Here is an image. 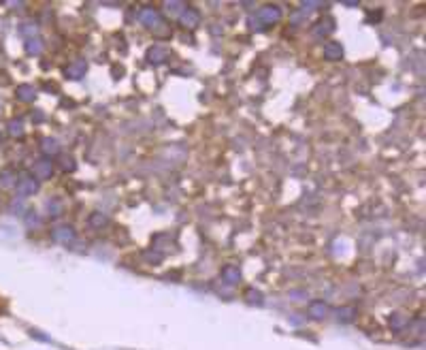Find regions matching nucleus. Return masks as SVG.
I'll return each mask as SVG.
<instances>
[{"label": "nucleus", "mask_w": 426, "mask_h": 350, "mask_svg": "<svg viewBox=\"0 0 426 350\" xmlns=\"http://www.w3.org/2000/svg\"><path fill=\"white\" fill-rule=\"evenodd\" d=\"M324 58L330 60V62H337V60L343 58V45L337 41H328L324 45Z\"/></svg>", "instance_id": "nucleus-8"}, {"label": "nucleus", "mask_w": 426, "mask_h": 350, "mask_svg": "<svg viewBox=\"0 0 426 350\" xmlns=\"http://www.w3.org/2000/svg\"><path fill=\"white\" fill-rule=\"evenodd\" d=\"M60 169H62V171H66V173H69V171L73 173V171L77 169L75 158H73V156H66V158H62V162H60Z\"/></svg>", "instance_id": "nucleus-21"}, {"label": "nucleus", "mask_w": 426, "mask_h": 350, "mask_svg": "<svg viewBox=\"0 0 426 350\" xmlns=\"http://www.w3.org/2000/svg\"><path fill=\"white\" fill-rule=\"evenodd\" d=\"M88 224L92 226V229H102V226L109 224V216L107 214H100V212H94V214H90Z\"/></svg>", "instance_id": "nucleus-18"}, {"label": "nucleus", "mask_w": 426, "mask_h": 350, "mask_svg": "<svg viewBox=\"0 0 426 350\" xmlns=\"http://www.w3.org/2000/svg\"><path fill=\"white\" fill-rule=\"evenodd\" d=\"M390 324L394 329H403L405 324H407V318H403L401 314H394V318H390Z\"/></svg>", "instance_id": "nucleus-24"}, {"label": "nucleus", "mask_w": 426, "mask_h": 350, "mask_svg": "<svg viewBox=\"0 0 426 350\" xmlns=\"http://www.w3.org/2000/svg\"><path fill=\"white\" fill-rule=\"evenodd\" d=\"M22 210H24L22 199H20V203H17V199H13V203H11V212H22Z\"/></svg>", "instance_id": "nucleus-27"}, {"label": "nucleus", "mask_w": 426, "mask_h": 350, "mask_svg": "<svg viewBox=\"0 0 426 350\" xmlns=\"http://www.w3.org/2000/svg\"><path fill=\"white\" fill-rule=\"evenodd\" d=\"M85 73H88V64H85V60H75V62H71L64 69V75L69 79H75V81L85 77Z\"/></svg>", "instance_id": "nucleus-7"}, {"label": "nucleus", "mask_w": 426, "mask_h": 350, "mask_svg": "<svg viewBox=\"0 0 426 350\" xmlns=\"http://www.w3.org/2000/svg\"><path fill=\"white\" fill-rule=\"evenodd\" d=\"M354 316H356V310L354 308H343V310L337 312V318L341 323H351V321H354Z\"/></svg>", "instance_id": "nucleus-20"}, {"label": "nucleus", "mask_w": 426, "mask_h": 350, "mask_svg": "<svg viewBox=\"0 0 426 350\" xmlns=\"http://www.w3.org/2000/svg\"><path fill=\"white\" fill-rule=\"evenodd\" d=\"M139 20L143 22L145 26H150V28L162 26V15H160V11H158V9H151V7H147V9H141V13H139Z\"/></svg>", "instance_id": "nucleus-5"}, {"label": "nucleus", "mask_w": 426, "mask_h": 350, "mask_svg": "<svg viewBox=\"0 0 426 350\" xmlns=\"http://www.w3.org/2000/svg\"><path fill=\"white\" fill-rule=\"evenodd\" d=\"M17 186V173L13 169H2L0 171V188H13Z\"/></svg>", "instance_id": "nucleus-14"}, {"label": "nucleus", "mask_w": 426, "mask_h": 350, "mask_svg": "<svg viewBox=\"0 0 426 350\" xmlns=\"http://www.w3.org/2000/svg\"><path fill=\"white\" fill-rule=\"evenodd\" d=\"M15 96H17V101H22V103H32L36 98V90H34V85H30V83H22V85H17Z\"/></svg>", "instance_id": "nucleus-10"}, {"label": "nucleus", "mask_w": 426, "mask_h": 350, "mask_svg": "<svg viewBox=\"0 0 426 350\" xmlns=\"http://www.w3.org/2000/svg\"><path fill=\"white\" fill-rule=\"evenodd\" d=\"M147 62L150 64H162L164 60H166V49L164 47H160V45H153V47H150L147 49Z\"/></svg>", "instance_id": "nucleus-11"}, {"label": "nucleus", "mask_w": 426, "mask_h": 350, "mask_svg": "<svg viewBox=\"0 0 426 350\" xmlns=\"http://www.w3.org/2000/svg\"><path fill=\"white\" fill-rule=\"evenodd\" d=\"M0 141H2V135H0Z\"/></svg>", "instance_id": "nucleus-28"}, {"label": "nucleus", "mask_w": 426, "mask_h": 350, "mask_svg": "<svg viewBox=\"0 0 426 350\" xmlns=\"http://www.w3.org/2000/svg\"><path fill=\"white\" fill-rule=\"evenodd\" d=\"M20 32H22V34H32V36H34V34H36V26H34V24H24V26L20 28Z\"/></svg>", "instance_id": "nucleus-25"}, {"label": "nucleus", "mask_w": 426, "mask_h": 350, "mask_svg": "<svg viewBox=\"0 0 426 350\" xmlns=\"http://www.w3.org/2000/svg\"><path fill=\"white\" fill-rule=\"evenodd\" d=\"M41 222H43V218L36 212H28L26 214V224L30 226V229H32V226H41Z\"/></svg>", "instance_id": "nucleus-22"}, {"label": "nucleus", "mask_w": 426, "mask_h": 350, "mask_svg": "<svg viewBox=\"0 0 426 350\" xmlns=\"http://www.w3.org/2000/svg\"><path fill=\"white\" fill-rule=\"evenodd\" d=\"M75 237H77V233H75L73 226H58V229L51 231V239H53V242L64 243V245H69L71 242H75Z\"/></svg>", "instance_id": "nucleus-4"}, {"label": "nucleus", "mask_w": 426, "mask_h": 350, "mask_svg": "<svg viewBox=\"0 0 426 350\" xmlns=\"http://www.w3.org/2000/svg\"><path fill=\"white\" fill-rule=\"evenodd\" d=\"M41 152L45 154V158H51V156H58L60 152H62V147H60L58 139L53 137H45L41 141Z\"/></svg>", "instance_id": "nucleus-9"}, {"label": "nucleus", "mask_w": 426, "mask_h": 350, "mask_svg": "<svg viewBox=\"0 0 426 350\" xmlns=\"http://www.w3.org/2000/svg\"><path fill=\"white\" fill-rule=\"evenodd\" d=\"M9 135H11V137H20V139L26 135V126H24V120L22 118L9 122Z\"/></svg>", "instance_id": "nucleus-19"}, {"label": "nucleus", "mask_w": 426, "mask_h": 350, "mask_svg": "<svg viewBox=\"0 0 426 350\" xmlns=\"http://www.w3.org/2000/svg\"><path fill=\"white\" fill-rule=\"evenodd\" d=\"M309 314L313 316V318H324L326 314H328V305H326L324 301H320V299H316V301H311L309 303Z\"/></svg>", "instance_id": "nucleus-16"}, {"label": "nucleus", "mask_w": 426, "mask_h": 350, "mask_svg": "<svg viewBox=\"0 0 426 350\" xmlns=\"http://www.w3.org/2000/svg\"><path fill=\"white\" fill-rule=\"evenodd\" d=\"M245 297H248V301H250V303H262V293L254 291V288L245 291Z\"/></svg>", "instance_id": "nucleus-23"}, {"label": "nucleus", "mask_w": 426, "mask_h": 350, "mask_svg": "<svg viewBox=\"0 0 426 350\" xmlns=\"http://www.w3.org/2000/svg\"><path fill=\"white\" fill-rule=\"evenodd\" d=\"M222 280L228 282V284H237V282L241 280V271L237 265H226L222 267Z\"/></svg>", "instance_id": "nucleus-13"}, {"label": "nucleus", "mask_w": 426, "mask_h": 350, "mask_svg": "<svg viewBox=\"0 0 426 350\" xmlns=\"http://www.w3.org/2000/svg\"><path fill=\"white\" fill-rule=\"evenodd\" d=\"M0 207H2V201H0Z\"/></svg>", "instance_id": "nucleus-29"}, {"label": "nucleus", "mask_w": 426, "mask_h": 350, "mask_svg": "<svg viewBox=\"0 0 426 350\" xmlns=\"http://www.w3.org/2000/svg\"><path fill=\"white\" fill-rule=\"evenodd\" d=\"M53 171H55V167H53V162H51V158H39V161H34V167H32V173H34V177L39 182H47V180H51L53 177Z\"/></svg>", "instance_id": "nucleus-2"}, {"label": "nucleus", "mask_w": 426, "mask_h": 350, "mask_svg": "<svg viewBox=\"0 0 426 350\" xmlns=\"http://www.w3.org/2000/svg\"><path fill=\"white\" fill-rule=\"evenodd\" d=\"M199 22H200V13L194 7H186L183 13L179 15V24H181L183 28H196Z\"/></svg>", "instance_id": "nucleus-6"}, {"label": "nucleus", "mask_w": 426, "mask_h": 350, "mask_svg": "<svg viewBox=\"0 0 426 350\" xmlns=\"http://www.w3.org/2000/svg\"><path fill=\"white\" fill-rule=\"evenodd\" d=\"M283 11L279 4H267V7H262L260 11H258V20H260L262 24H267V26H273V24H277L281 20Z\"/></svg>", "instance_id": "nucleus-3"}, {"label": "nucleus", "mask_w": 426, "mask_h": 350, "mask_svg": "<svg viewBox=\"0 0 426 350\" xmlns=\"http://www.w3.org/2000/svg\"><path fill=\"white\" fill-rule=\"evenodd\" d=\"M43 39H39V36H30V39L26 41V54L28 56H39V54L43 52Z\"/></svg>", "instance_id": "nucleus-17"}, {"label": "nucleus", "mask_w": 426, "mask_h": 350, "mask_svg": "<svg viewBox=\"0 0 426 350\" xmlns=\"http://www.w3.org/2000/svg\"><path fill=\"white\" fill-rule=\"evenodd\" d=\"M17 196L20 199H28V196H34L36 192H39V180H36L34 175H24L17 180Z\"/></svg>", "instance_id": "nucleus-1"}, {"label": "nucleus", "mask_w": 426, "mask_h": 350, "mask_svg": "<svg viewBox=\"0 0 426 350\" xmlns=\"http://www.w3.org/2000/svg\"><path fill=\"white\" fill-rule=\"evenodd\" d=\"M166 9H169V11H179V9H186V4H183V2H175V0H173V2H166Z\"/></svg>", "instance_id": "nucleus-26"}, {"label": "nucleus", "mask_w": 426, "mask_h": 350, "mask_svg": "<svg viewBox=\"0 0 426 350\" xmlns=\"http://www.w3.org/2000/svg\"><path fill=\"white\" fill-rule=\"evenodd\" d=\"M45 210H47V216L49 218H60L64 214V205L60 199H49L45 203Z\"/></svg>", "instance_id": "nucleus-15"}, {"label": "nucleus", "mask_w": 426, "mask_h": 350, "mask_svg": "<svg viewBox=\"0 0 426 350\" xmlns=\"http://www.w3.org/2000/svg\"><path fill=\"white\" fill-rule=\"evenodd\" d=\"M332 30H335V20H332V17H324V20H320L316 24L313 34H316V36H326V34H330Z\"/></svg>", "instance_id": "nucleus-12"}]
</instances>
